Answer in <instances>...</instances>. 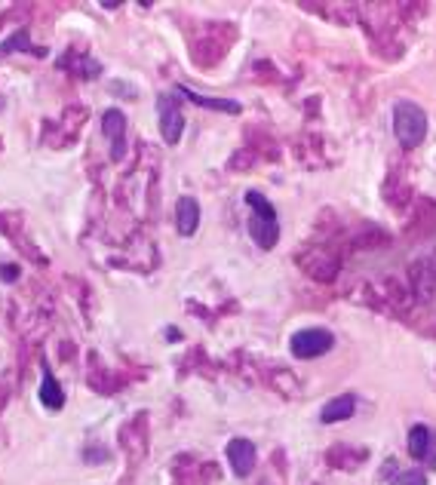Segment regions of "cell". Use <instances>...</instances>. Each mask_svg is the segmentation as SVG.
Wrapping results in <instances>:
<instances>
[{"mask_svg":"<svg viewBox=\"0 0 436 485\" xmlns=\"http://www.w3.org/2000/svg\"><path fill=\"white\" fill-rule=\"evenodd\" d=\"M430 445H433V434L427 424H415V427L409 430V454L412 458H427L430 454Z\"/></svg>","mask_w":436,"mask_h":485,"instance_id":"obj_11","label":"cell"},{"mask_svg":"<svg viewBox=\"0 0 436 485\" xmlns=\"http://www.w3.org/2000/svg\"><path fill=\"white\" fill-rule=\"evenodd\" d=\"M19 277V264H0V280L3 283H13Z\"/></svg>","mask_w":436,"mask_h":485,"instance_id":"obj_14","label":"cell"},{"mask_svg":"<svg viewBox=\"0 0 436 485\" xmlns=\"http://www.w3.org/2000/svg\"><path fill=\"white\" fill-rule=\"evenodd\" d=\"M157 114H160V138L166 141L169 148H175L184 136V126H188V120H184L181 114V104H179V95L175 93H160L157 95Z\"/></svg>","mask_w":436,"mask_h":485,"instance_id":"obj_2","label":"cell"},{"mask_svg":"<svg viewBox=\"0 0 436 485\" xmlns=\"http://www.w3.org/2000/svg\"><path fill=\"white\" fill-rule=\"evenodd\" d=\"M102 136L111 141V160H123L127 154V114L120 108H108L102 114Z\"/></svg>","mask_w":436,"mask_h":485,"instance_id":"obj_4","label":"cell"},{"mask_svg":"<svg viewBox=\"0 0 436 485\" xmlns=\"http://www.w3.org/2000/svg\"><path fill=\"white\" fill-rule=\"evenodd\" d=\"M360 399L353 397V393H341V397L329 399L326 406H323L320 412V421L323 424H338V421H347V418H353V412H357Z\"/></svg>","mask_w":436,"mask_h":485,"instance_id":"obj_10","label":"cell"},{"mask_svg":"<svg viewBox=\"0 0 436 485\" xmlns=\"http://www.w3.org/2000/svg\"><path fill=\"white\" fill-rule=\"evenodd\" d=\"M175 228L181 237H194L200 230V203L197 197H179L175 203Z\"/></svg>","mask_w":436,"mask_h":485,"instance_id":"obj_8","label":"cell"},{"mask_svg":"<svg viewBox=\"0 0 436 485\" xmlns=\"http://www.w3.org/2000/svg\"><path fill=\"white\" fill-rule=\"evenodd\" d=\"M394 136L403 148H418L427 138V114L418 102L400 99L394 104Z\"/></svg>","mask_w":436,"mask_h":485,"instance_id":"obj_1","label":"cell"},{"mask_svg":"<svg viewBox=\"0 0 436 485\" xmlns=\"http://www.w3.org/2000/svg\"><path fill=\"white\" fill-rule=\"evenodd\" d=\"M227 461H231V470L236 476H249L255 470V461H258V452H255V443L252 439H243V436H236L227 443Z\"/></svg>","mask_w":436,"mask_h":485,"instance_id":"obj_5","label":"cell"},{"mask_svg":"<svg viewBox=\"0 0 436 485\" xmlns=\"http://www.w3.org/2000/svg\"><path fill=\"white\" fill-rule=\"evenodd\" d=\"M6 108V99H3V95H0V111H3Z\"/></svg>","mask_w":436,"mask_h":485,"instance_id":"obj_15","label":"cell"},{"mask_svg":"<svg viewBox=\"0 0 436 485\" xmlns=\"http://www.w3.org/2000/svg\"><path fill=\"white\" fill-rule=\"evenodd\" d=\"M16 49L34 52V56H43V49H34V47H31V40H28V28H19V31H13L3 43H0V58L10 56V52H16Z\"/></svg>","mask_w":436,"mask_h":485,"instance_id":"obj_12","label":"cell"},{"mask_svg":"<svg viewBox=\"0 0 436 485\" xmlns=\"http://www.w3.org/2000/svg\"><path fill=\"white\" fill-rule=\"evenodd\" d=\"M390 485H427V476L421 473V470H405V473H400Z\"/></svg>","mask_w":436,"mask_h":485,"instance_id":"obj_13","label":"cell"},{"mask_svg":"<svg viewBox=\"0 0 436 485\" xmlns=\"http://www.w3.org/2000/svg\"><path fill=\"white\" fill-rule=\"evenodd\" d=\"M179 99H188L191 104H200V108H209V111H225V114H240L243 104L234 102V99H212V95H200L197 89H188V86H175L172 89Z\"/></svg>","mask_w":436,"mask_h":485,"instance_id":"obj_9","label":"cell"},{"mask_svg":"<svg viewBox=\"0 0 436 485\" xmlns=\"http://www.w3.org/2000/svg\"><path fill=\"white\" fill-rule=\"evenodd\" d=\"M37 397H40L43 408H49V412H62L65 408V390L47 363H40V390H37Z\"/></svg>","mask_w":436,"mask_h":485,"instance_id":"obj_6","label":"cell"},{"mask_svg":"<svg viewBox=\"0 0 436 485\" xmlns=\"http://www.w3.org/2000/svg\"><path fill=\"white\" fill-rule=\"evenodd\" d=\"M249 237L255 240L258 249H273L280 243V218H264V215H249Z\"/></svg>","mask_w":436,"mask_h":485,"instance_id":"obj_7","label":"cell"},{"mask_svg":"<svg viewBox=\"0 0 436 485\" xmlns=\"http://www.w3.org/2000/svg\"><path fill=\"white\" fill-rule=\"evenodd\" d=\"M335 347V335L329 329H298L289 338V350L295 360H316V356H326Z\"/></svg>","mask_w":436,"mask_h":485,"instance_id":"obj_3","label":"cell"}]
</instances>
